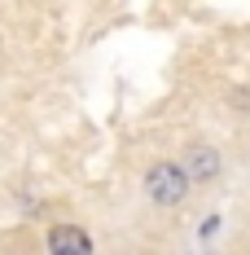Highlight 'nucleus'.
Listing matches in <instances>:
<instances>
[{
  "label": "nucleus",
  "mask_w": 250,
  "mask_h": 255,
  "mask_svg": "<svg viewBox=\"0 0 250 255\" xmlns=\"http://www.w3.org/2000/svg\"><path fill=\"white\" fill-rule=\"evenodd\" d=\"M49 251H57V255H88L92 251V238L83 229H75V225H53L49 229Z\"/></svg>",
  "instance_id": "nucleus-3"
},
{
  "label": "nucleus",
  "mask_w": 250,
  "mask_h": 255,
  "mask_svg": "<svg viewBox=\"0 0 250 255\" xmlns=\"http://www.w3.org/2000/svg\"><path fill=\"white\" fill-rule=\"evenodd\" d=\"M180 172L189 176V185H206V180H215V176H220V150H211V145H193V150L184 154Z\"/></svg>",
  "instance_id": "nucleus-2"
},
{
  "label": "nucleus",
  "mask_w": 250,
  "mask_h": 255,
  "mask_svg": "<svg viewBox=\"0 0 250 255\" xmlns=\"http://www.w3.org/2000/svg\"><path fill=\"white\" fill-rule=\"evenodd\" d=\"M145 189L158 207H180L189 198V176L180 172V163H154L145 176Z\"/></svg>",
  "instance_id": "nucleus-1"
},
{
  "label": "nucleus",
  "mask_w": 250,
  "mask_h": 255,
  "mask_svg": "<svg viewBox=\"0 0 250 255\" xmlns=\"http://www.w3.org/2000/svg\"><path fill=\"white\" fill-rule=\"evenodd\" d=\"M215 229H220V216H206V220H202V238H211Z\"/></svg>",
  "instance_id": "nucleus-4"
}]
</instances>
